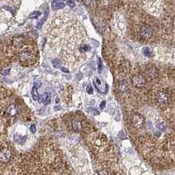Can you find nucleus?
I'll use <instances>...</instances> for the list:
<instances>
[{
  "label": "nucleus",
  "instance_id": "f257e3e1",
  "mask_svg": "<svg viewBox=\"0 0 175 175\" xmlns=\"http://www.w3.org/2000/svg\"><path fill=\"white\" fill-rule=\"evenodd\" d=\"M131 123L136 129H142L145 124V120L143 115H140L138 113H135L130 117Z\"/></svg>",
  "mask_w": 175,
  "mask_h": 175
},
{
  "label": "nucleus",
  "instance_id": "f03ea898",
  "mask_svg": "<svg viewBox=\"0 0 175 175\" xmlns=\"http://www.w3.org/2000/svg\"><path fill=\"white\" fill-rule=\"evenodd\" d=\"M140 36L143 38V40H149L153 35V29L149 25H143L140 28Z\"/></svg>",
  "mask_w": 175,
  "mask_h": 175
},
{
  "label": "nucleus",
  "instance_id": "7ed1b4c3",
  "mask_svg": "<svg viewBox=\"0 0 175 175\" xmlns=\"http://www.w3.org/2000/svg\"><path fill=\"white\" fill-rule=\"evenodd\" d=\"M157 96V100L158 104L162 106H166L169 103V95L164 91H159L156 94Z\"/></svg>",
  "mask_w": 175,
  "mask_h": 175
},
{
  "label": "nucleus",
  "instance_id": "20e7f679",
  "mask_svg": "<svg viewBox=\"0 0 175 175\" xmlns=\"http://www.w3.org/2000/svg\"><path fill=\"white\" fill-rule=\"evenodd\" d=\"M131 82L135 87L142 88L146 84V79L142 75H135L131 79Z\"/></svg>",
  "mask_w": 175,
  "mask_h": 175
},
{
  "label": "nucleus",
  "instance_id": "39448f33",
  "mask_svg": "<svg viewBox=\"0 0 175 175\" xmlns=\"http://www.w3.org/2000/svg\"><path fill=\"white\" fill-rule=\"evenodd\" d=\"M12 157V152L9 149L4 148L0 151V162L7 163Z\"/></svg>",
  "mask_w": 175,
  "mask_h": 175
},
{
  "label": "nucleus",
  "instance_id": "423d86ee",
  "mask_svg": "<svg viewBox=\"0 0 175 175\" xmlns=\"http://www.w3.org/2000/svg\"><path fill=\"white\" fill-rule=\"evenodd\" d=\"M145 75H146V77H147L148 79H154L157 77L158 71H157L156 67H154V66H150V67H148L147 69H145Z\"/></svg>",
  "mask_w": 175,
  "mask_h": 175
},
{
  "label": "nucleus",
  "instance_id": "0eeeda50",
  "mask_svg": "<svg viewBox=\"0 0 175 175\" xmlns=\"http://www.w3.org/2000/svg\"><path fill=\"white\" fill-rule=\"evenodd\" d=\"M19 59L21 62H31L33 61V56L31 53H29V52H23V53H21L20 55H19Z\"/></svg>",
  "mask_w": 175,
  "mask_h": 175
},
{
  "label": "nucleus",
  "instance_id": "6e6552de",
  "mask_svg": "<svg viewBox=\"0 0 175 175\" xmlns=\"http://www.w3.org/2000/svg\"><path fill=\"white\" fill-rule=\"evenodd\" d=\"M24 42H25V40H24L23 37H20V36H18V37H15L13 40V46L15 48H21V47L24 45Z\"/></svg>",
  "mask_w": 175,
  "mask_h": 175
},
{
  "label": "nucleus",
  "instance_id": "1a4fd4ad",
  "mask_svg": "<svg viewBox=\"0 0 175 175\" xmlns=\"http://www.w3.org/2000/svg\"><path fill=\"white\" fill-rule=\"evenodd\" d=\"M72 128L76 132H79V131L82 130L83 126H82V123H81L80 121L78 120V119H74V120H72Z\"/></svg>",
  "mask_w": 175,
  "mask_h": 175
},
{
  "label": "nucleus",
  "instance_id": "9d476101",
  "mask_svg": "<svg viewBox=\"0 0 175 175\" xmlns=\"http://www.w3.org/2000/svg\"><path fill=\"white\" fill-rule=\"evenodd\" d=\"M119 89H120L121 92H128L129 90V84L127 83L126 81H121L119 83Z\"/></svg>",
  "mask_w": 175,
  "mask_h": 175
},
{
  "label": "nucleus",
  "instance_id": "9b49d317",
  "mask_svg": "<svg viewBox=\"0 0 175 175\" xmlns=\"http://www.w3.org/2000/svg\"><path fill=\"white\" fill-rule=\"evenodd\" d=\"M17 112H18L17 106H15L14 104H11V105L8 106V108H7V114H8L9 115H11V116H14V115H16Z\"/></svg>",
  "mask_w": 175,
  "mask_h": 175
},
{
  "label": "nucleus",
  "instance_id": "f8f14e48",
  "mask_svg": "<svg viewBox=\"0 0 175 175\" xmlns=\"http://www.w3.org/2000/svg\"><path fill=\"white\" fill-rule=\"evenodd\" d=\"M64 6V5L63 3H61L59 0H55L53 3H52V7L53 9H60V8H63Z\"/></svg>",
  "mask_w": 175,
  "mask_h": 175
},
{
  "label": "nucleus",
  "instance_id": "ddd939ff",
  "mask_svg": "<svg viewBox=\"0 0 175 175\" xmlns=\"http://www.w3.org/2000/svg\"><path fill=\"white\" fill-rule=\"evenodd\" d=\"M42 101H43L44 104H49V101H50V96H49V93H46L45 96L42 97Z\"/></svg>",
  "mask_w": 175,
  "mask_h": 175
},
{
  "label": "nucleus",
  "instance_id": "4468645a",
  "mask_svg": "<svg viewBox=\"0 0 175 175\" xmlns=\"http://www.w3.org/2000/svg\"><path fill=\"white\" fill-rule=\"evenodd\" d=\"M40 15H41V13H40V12H34V13H33L32 14H30L29 18H38V17H39Z\"/></svg>",
  "mask_w": 175,
  "mask_h": 175
},
{
  "label": "nucleus",
  "instance_id": "2eb2a0df",
  "mask_svg": "<svg viewBox=\"0 0 175 175\" xmlns=\"http://www.w3.org/2000/svg\"><path fill=\"white\" fill-rule=\"evenodd\" d=\"M30 130L32 131V133H35L36 132V126L34 124L31 125V127H30Z\"/></svg>",
  "mask_w": 175,
  "mask_h": 175
},
{
  "label": "nucleus",
  "instance_id": "dca6fc26",
  "mask_svg": "<svg viewBox=\"0 0 175 175\" xmlns=\"http://www.w3.org/2000/svg\"><path fill=\"white\" fill-rule=\"evenodd\" d=\"M68 4H69V6H74L75 5L73 0H68Z\"/></svg>",
  "mask_w": 175,
  "mask_h": 175
},
{
  "label": "nucleus",
  "instance_id": "f3484780",
  "mask_svg": "<svg viewBox=\"0 0 175 175\" xmlns=\"http://www.w3.org/2000/svg\"><path fill=\"white\" fill-rule=\"evenodd\" d=\"M87 92H88V93H92V92L91 91V85H88Z\"/></svg>",
  "mask_w": 175,
  "mask_h": 175
},
{
  "label": "nucleus",
  "instance_id": "a211bd4d",
  "mask_svg": "<svg viewBox=\"0 0 175 175\" xmlns=\"http://www.w3.org/2000/svg\"><path fill=\"white\" fill-rule=\"evenodd\" d=\"M104 106H105V102H102V104H101V108H103V107H104Z\"/></svg>",
  "mask_w": 175,
  "mask_h": 175
},
{
  "label": "nucleus",
  "instance_id": "6ab92c4d",
  "mask_svg": "<svg viewBox=\"0 0 175 175\" xmlns=\"http://www.w3.org/2000/svg\"><path fill=\"white\" fill-rule=\"evenodd\" d=\"M173 25L175 26V17H174V18H173Z\"/></svg>",
  "mask_w": 175,
  "mask_h": 175
}]
</instances>
